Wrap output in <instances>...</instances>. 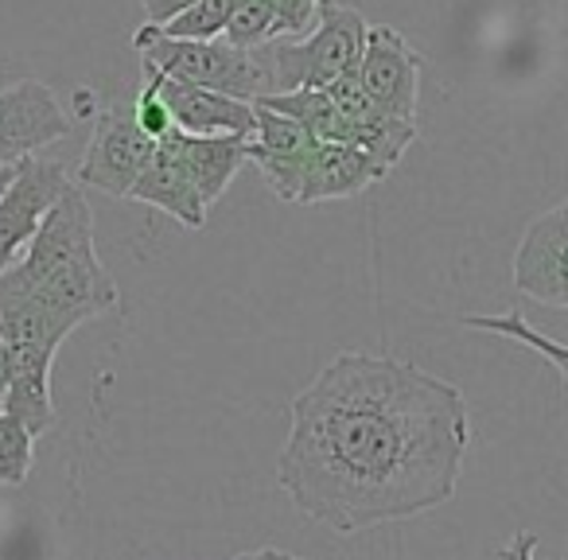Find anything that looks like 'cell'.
Masks as SVG:
<instances>
[{
  "label": "cell",
  "mask_w": 568,
  "mask_h": 560,
  "mask_svg": "<svg viewBox=\"0 0 568 560\" xmlns=\"http://www.w3.org/2000/svg\"><path fill=\"white\" fill-rule=\"evenodd\" d=\"M471 444L452 381L394 355H339L288 401L276 482L335 533H363L444 506Z\"/></svg>",
  "instance_id": "1"
},
{
  "label": "cell",
  "mask_w": 568,
  "mask_h": 560,
  "mask_svg": "<svg viewBox=\"0 0 568 560\" xmlns=\"http://www.w3.org/2000/svg\"><path fill=\"white\" fill-rule=\"evenodd\" d=\"M0 308H36L71 332L118 308V285L98 257L94 211L82 187L59 195L24 257L0 273Z\"/></svg>",
  "instance_id": "2"
},
{
  "label": "cell",
  "mask_w": 568,
  "mask_h": 560,
  "mask_svg": "<svg viewBox=\"0 0 568 560\" xmlns=\"http://www.w3.org/2000/svg\"><path fill=\"white\" fill-rule=\"evenodd\" d=\"M133 51L141 55L144 71H156L164 79L187 82L199 90H214L234 102H257L273 94V67L268 48L237 51L222 40H168L160 28L144 24L133 35Z\"/></svg>",
  "instance_id": "3"
},
{
  "label": "cell",
  "mask_w": 568,
  "mask_h": 560,
  "mask_svg": "<svg viewBox=\"0 0 568 560\" xmlns=\"http://www.w3.org/2000/svg\"><path fill=\"white\" fill-rule=\"evenodd\" d=\"M366 20L358 9H343L335 0H320L316 24L304 40L273 43L268 67H273V94L288 90H324L335 79L358 67L366 43Z\"/></svg>",
  "instance_id": "4"
},
{
  "label": "cell",
  "mask_w": 568,
  "mask_h": 560,
  "mask_svg": "<svg viewBox=\"0 0 568 560\" xmlns=\"http://www.w3.org/2000/svg\"><path fill=\"white\" fill-rule=\"evenodd\" d=\"M355 79L366 102L389 121H413L417 125V90H420V55L405 43L397 28H366L363 55H358Z\"/></svg>",
  "instance_id": "5"
},
{
  "label": "cell",
  "mask_w": 568,
  "mask_h": 560,
  "mask_svg": "<svg viewBox=\"0 0 568 560\" xmlns=\"http://www.w3.org/2000/svg\"><path fill=\"white\" fill-rule=\"evenodd\" d=\"M67 187H71V175L59 160H20L9 187L0 191V273L28 250L43 214L59 203Z\"/></svg>",
  "instance_id": "6"
},
{
  "label": "cell",
  "mask_w": 568,
  "mask_h": 560,
  "mask_svg": "<svg viewBox=\"0 0 568 560\" xmlns=\"http://www.w3.org/2000/svg\"><path fill=\"white\" fill-rule=\"evenodd\" d=\"M152 152H156V141H149L136 129L133 110L113 105L98 118L74 180H79V187H102L105 195H129V187L144 172Z\"/></svg>",
  "instance_id": "7"
},
{
  "label": "cell",
  "mask_w": 568,
  "mask_h": 560,
  "mask_svg": "<svg viewBox=\"0 0 568 560\" xmlns=\"http://www.w3.org/2000/svg\"><path fill=\"white\" fill-rule=\"evenodd\" d=\"M71 129V118L48 82L24 79L0 90V167H12L32 152L63 141Z\"/></svg>",
  "instance_id": "8"
},
{
  "label": "cell",
  "mask_w": 568,
  "mask_h": 560,
  "mask_svg": "<svg viewBox=\"0 0 568 560\" xmlns=\"http://www.w3.org/2000/svg\"><path fill=\"white\" fill-rule=\"evenodd\" d=\"M565 253H568V211L552 206L541 218H534L521 234L518 257H514V285L521 296L549 308H565L568 304V273H565Z\"/></svg>",
  "instance_id": "9"
},
{
  "label": "cell",
  "mask_w": 568,
  "mask_h": 560,
  "mask_svg": "<svg viewBox=\"0 0 568 560\" xmlns=\"http://www.w3.org/2000/svg\"><path fill=\"white\" fill-rule=\"evenodd\" d=\"M312 149H316V141L296 121L281 118V113L265 110V105H253V133L245 136V160L257 164V172L265 175L276 198L296 203Z\"/></svg>",
  "instance_id": "10"
},
{
  "label": "cell",
  "mask_w": 568,
  "mask_h": 560,
  "mask_svg": "<svg viewBox=\"0 0 568 560\" xmlns=\"http://www.w3.org/2000/svg\"><path fill=\"white\" fill-rule=\"evenodd\" d=\"M156 79V90L172 113V129L183 136H250L253 133V105L234 102L214 90H199L187 82L164 79L156 71H144Z\"/></svg>",
  "instance_id": "11"
},
{
  "label": "cell",
  "mask_w": 568,
  "mask_h": 560,
  "mask_svg": "<svg viewBox=\"0 0 568 560\" xmlns=\"http://www.w3.org/2000/svg\"><path fill=\"white\" fill-rule=\"evenodd\" d=\"M389 175L386 164L363 149L351 144H316L308 156V167L301 175L296 203H327V198H351L358 191L374 187Z\"/></svg>",
  "instance_id": "12"
},
{
  "label": "cell",
  "mask_w": 568,
  "mask_h": 560,
  "mask_svg": "<svg viewBox=\"0 0 568 560\" xmlns=\"http://www.w3.org/2000/svg\"><path fill=\"white\" fill-rule=\"evenodd\" d=\"M125 198L156 206V211L172 214V218L187 230L206 226V206L199 203L195 187H191L187 172H183V164H180V152H175V129L164 141H156V152H152V160L144 164V172L133 180Z\"/></svg>",
  "instance_id": "13"
},
{
  "label": "cell",
  "mask_w": 568,
  "mask_h": 560,
  "mask_svg": "<svg viewBox=\"0 0 568 560\" xmlns=\"http://www.w3.org/2000/svg\"><path fill=\"white\" fill-rule=\"evenodd\" d=\"M175 152L180 164L187 172L191 187H195L199 203L211 211L226 187L234 183V175L245 164V136H183L175 133Z\"/></svg>",
  "instance_id": "14"
},
{
  "label": "cell",
  "mask_w": 568,
  "mask_h": 560,
  "mask_svg": "<svg viewBox=\"0 0 568 560\" xmlns=\"http://www.w3.org/2000/svg\"><path fill=\"white\" fill-rule=\"evenodd\" d=\"M464 327H475V332H490V335H503V339L521 343V347L537 350V355L549 358L552 370H557V378L565 381V370H568V350H565V343H557V339H549V335L534 332V327L526 324V316H521V312H506V316H471V319H464Z\"/></svg>",
  "instance_id": "15"
},
{
  "label": "cell",
  "mask_w": 568,
  "mask_h": 560,
  "mask_svg": "<svg viewBox=\"0 0 568 560\" xmlns=\"http://www.w3.org/2000/svg\"><path fill=\"white\" fill-rule=\"evenodd\" d=\"M276 35H281V28H276L273 0H237L226 20V32H222L219 40L237 51H257V48H268Z\"/></svg>",
  "instance_id": "16"
},
{
  "label": "cell",
  "mask_w": 568,
  "mask_h": 560,
  "mask_svg": "<svg viewBox=\"0 0 568 560\" xmlns=\"http://www.w3.org/2000/svg\"><path fill=\"white\" fill-rule=\"evenodd\" d=\"M36 467V436L12 413H0V487H20Z\"/></svg>",
  "instance_id": "17"
},
{
  "label": "cell",
  "mask_w": 568,
  "mask_h": 560,
  "mask_svg": "<svg viewBox=\"0 0 568 560\" xmlns=\"http://www.w3.org/2000/svg\"><path fill=\"white\" fill-rule=\"evenodd\" d=\"M234 4L237 0H195L183 17H175L172 24L160 28V35H168V40H219L226 32Z\"/></svg>",
  "instance_id": "18"
},
{
  "label": "cell",
  "mask_w": 568,
  "mask_h": 560,
  "mask_svg": "<svg viewBox=\"0 0 568 560\" xmlns=\"http://www.w3.org/2000/svg\"><path fill=\"white\" fill-rule=\"evenodd\" d=\"M133 121L149 141H164V136L172 133V113H168V105H164V98H160L156 79H152V74H144V86L133 102Z\"/></svg>",
  "instance_id": "19"
},
{
  "label": "cell",
  "mask_w": 568,
  "mask_h": 560,
  "mask_svg": "<svg viewBox=\"0 0 568 560\" xmlns=\"http://www.w3.org/2000/svg\"><path fill=\"white\" fill-rule=\"evenodd\" d=\"M273 9H276V28H281V35L293 40V35L312 32L320 0H273Z\"/></svg>",
  "instance_id": "20"
},
{
  "label": "cell",
  "mask_w": 568,
  "mask_h": 560,
  "mask_svg": "<svg viewBox=\"0 0 568 560\" xmlns=\"http://www.w3.org/2000/svg\"><path fill=\"white\" fill-rule=\"evenodd\" d=\"M191 4H195V0H144V17H149L152 28H164V24H172L175 17H183Z\"/></svg>",
  "instance_id": "21"
},
{
  "label": "cell",
  "mask_w": 568,
  "mask_h": 560,
  "mask_svg": "<svg viewBox=\"0 0 568 560\" xmlns=\"http://www.w3.org/2000/svg\"><path fill=\"white\" fill-rule=\"evenodd\" d=\"M534 552H537V533H518L503 549V560H534Z\"/></svg>",
  "instance_id": "22"
},
{
  "label": "cell",
  "mask_w": 568,
  "mask_h": 560,
  "mask_svg": "<svg viewBox=\"0 0 568 560\" xmlns=\"http://www.w3.org/2000/svg\"><path fill=\"white\" fill-rule=\"evenodd\" d=\"M234 560H308V557H293V552H281V549H257V552H237Z\"/></svg>",
  "instance_id": "23"
},
{
  "label": "cell",
  "mask_w": 568,
  "mask_h": 560,
  "mask_svg": "<svg viewBox=\"0 0 568 560\" xmlns=\"http://www.w3.org/2000/svg\"><path fill=\"white\" fill-rule=\"evenodd\" d=\"M12 175H17V164H12V167H0V191L9 187V180H12Z\"/></svg>",
  "instance_id": "24"
}]
</instances>
